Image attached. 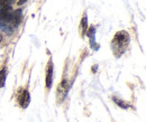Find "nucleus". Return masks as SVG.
<instances>
[{
	"label": "nucleus",
	"instance_id": "4",
	"mask_svg": "<svg viewBox=\"0 0 146 122\" xmlns=\"http://www.w3.org/2000/svg\"><path fill=\"white\" fill-rule=\"evenodd\" d=\"M53 83V62L52 59H50L47 69H46V87L51 88Z\"/></svg>",
	"mask_w": 146,
	"mask_h": 122
},
{
	"label": "nucleus",
	"instance_id": "2",
	"mask_svg": "<svg viewBox=\"0 0 146 122\" xmlns=\"http://www.w3.org/2000/svg\"><path fill=\"white\" fill-rule=\"evenodd\" d=\"M17 99H18L19 105L23 109H26L29 104V102H31V96H29V93L27 92V90H20Z\"/></svg>",
	"mask_w": 146,
	"mask_h": 122
},
{
	"label": "nucleus",
	"instance_id": "3",
	"mask_svg": "<svg viewBox=\"0 0 146 122\" xmlns=\"http://www.w3.org/2000/svg\"><path fill=\"white\" fill-rule=\"evenodd\" d=\"M68 92H69V83H68V81L64 80L57 86V99L60 102L63 101V99L66 96Z\"/></svg>",
	"mask_w": 146,
	"mask_h": 122
},
{
	"label": "nucleus",
	"instance_id": "8",
	"mask_svg": "<svg viewBox=\"0 0 146 122\" xmlns=\"http://www.w3.org/2000/svg\"><path fill=\"white\" fill-rule=\"evenodd\" d=\"M113 101H115L117 104L119 105V106H121V107H124V109H127V105L125 104L124 102H119V101H118V99H113Z\"/></svg>",
	"mask_w": 146,
	"mask_h": 122
},
{
	"label": "nucleus",
	"instance_id": "1",
	"mask_svg": "<svg viewBox=\"0 0 146 122\" xmlns=\"http://www.w3.org/2000/svg\"><path fill=\"white\" fill-rule=\"evenodd\" d=\"M129 42H130V38L127 32L120 30L116 33V35L113 36L111 40V51L113 53V55L116 57H120L123 54H125L129 46Z\"/></svg>",
	"mask_w": 146,
	"mask_h": 122
},
{
	"label": "nucleus",
	"instance_id": "7",
	"mask_svg": "<svg viewBox=\"0 0 146 122\" xmlns=\"http://www.w3.org/2000/svg\"><path fill=\"white\" fill-rule=\"evenodd\" d=\"M16 0H0V7L2 6H10L11 2H14Z\"/></svg>",
	"mask_w": 146,
	"mask_h": 122
},
{
	"label": "nucleus",
	"instance_id": "6",
	"mask_svg": "<svg viewBox=\"0 0 146 122\" xmlns=\"http://www.w3.org/2000/svg\"><path fill=\"white\" fill-rule=\"evenodd\" d=\"M7 78V69L3 67L2 70L0 71V87L5 86V82Z\"/></svg>",
	"mask_w": 146,
	"mask_h": 122
},
{
	"label": "nucleus",
	"instance_id": "9",
	"mask_svg": "<svg viewBox=\"0 0 146 122\" xmlns=\"http://www.w3.org/2000/svg\"><path fill=\"white\" fill-rule=\"evenodd\" d=\"M26 1H27V0H19V1H18V5H19V6H21V5H23V3H25Z\"/></svg>",
	"mask_w": 146,
	"mask_h": 122
},
{
	"label": "nucleus",
	"instance_id": "5",
	"mask_svg": "<svg viewBox=\"0 0 146 122\" xmlns=\"http://www.w3.org/2000/svg\"><path fill=\"white\" fill-rule=\"evenodd\" d=\"M81 30H82V36H84L88 33V18H87V16H83V18H82Z\"/></svg>",
	"mask_w": 146,
	"mask_h": 122
}]
</instances>
